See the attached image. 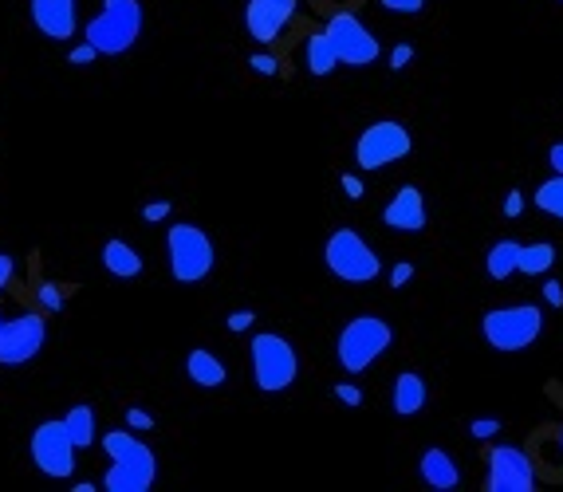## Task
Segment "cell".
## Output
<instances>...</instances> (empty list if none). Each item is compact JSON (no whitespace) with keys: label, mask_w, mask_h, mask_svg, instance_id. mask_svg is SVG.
<instances>
[{"label":"cell","mask_w":563,"mask_h":492,"mask_svg":"<svg viewBox=\"0 0 563 492\" xmlns=\"http://www.w3.org/2000/svg\"><path fill=\"white\" fill-rule=\"evenodd\" d=\"M103 453L111 461L103 489L107 492H150L158 481V457L150 453V445H142L134 430H111L103 433Z\"/></svg>","instance_id":"1"},{"label":"cell","mask_w":563,"mask_h":492,"mask_svg":"<svg viewBox=\"0 0 563 492\" xmlns=\"http://www.w3.org/2000/svg\"><path fill=\"white\" fill-rule=\"evenodd\" d=\"M390 343H394V327L382 315H355L343 323L335 339V359L347 374H363L390 351Z\"/></svg>","instance_id":"2"},{"label":"cell","mask_w":563,"mask_h":492,"mask_svg":"<svg viewBox=\"0 0 563 492\" xmlns=\"http://www.w3.org/2000/svg\"><path fill=\"white\" fill-rule=\"evenodd\" d=\"M252 378L260 394H284L296 378H300V355L292 347V339L276 335V331H260L252 335Z\"/></svg>","instance_id":"3"},{"label":"cell","mask_w":563,"mask_h":492,"mask_svg":"<svg viewBox=\"0 0 563 492\" xmlns=\"http://www.w3.org/2000/svg\"><path fill=\"white\" fill-rule=\"evenodd\" d=\"M142 36V0H103V12L87 24V44L99 56H126Z\"/></svg>","instance_id":"4"},{"label":"cell","mask_w":563,"mask_h":492,"mask_svg":"<svg viewBox=\"0 0 563 492\" xmlns=\"http://www.w3.org/2000/svg\"><path fill=\"white\" fill-rule=\"evenodd\" d=\"M166 256H170V276L178 284H201L213 272V264H217L213 237L201 225H193V221L170 225V233H166Z\"/></svg>","instance_id":"5"},{"label":"cell","mask_w":563,"mask_h":492,"mask_svg":"<svg viewBox=\"0 0 563 492\" xmlns=\"http://www.w3.org/2000/svg\"><path fill=\"white\" fill-rule=\"evenodd\" d=\"M481 335L493 351H528L544 335V311L536 304H512V308H493L481 319Z\"/></svg>","instance_id":"6"},{"label":"cell","mask_w":563,"mask_h":492,"mask_svg":"<svg viewBox=\"0 0 563 492\" xmlns=\"http://www.w3.org/2000/svg\"><path fill=\"white\" fill-rule=\"evenodd\" d=\"M323 264H327L331 276H339V280H347V284H371V280H378V272H382L378 252L367 245L355 229H347V225L327 237V245H323Z\"/></svg>","instance_id":"7"},{"label":"cell","mask_w":563,"mask_h":492,"mask_svg":"<svg viewBox=\"0 0 563 492\" xmlns=\"http://www.w3.org/2000/svg\"><path fill=\"white\" fill-rule=\"evenodd\" d=\"M28 449H32V465H36L44 477H52V481H67V477L75 473L79 445L71 441V433H67V426H63V418H48V422H40V426L32 430Z\"/></svg>","instance_id":"8"},{"label":"cell","mask_w":563,"mask_h":492,"mask_svg":"<svg viewBox=\"0 0 563 492\" xmlns=\"http://www.w3.org/2000/svg\"><path fill=\"white\" fill-rule=\"evenodd\" d=\"M410 150H414V138L406 126L394 123V119H378L359 134L355 162H359V170H382L390 162H402Z\"/></svg>","instance_id":"9"},{"label":"cell","mask_w":563,"mask_h":492,"mask_svg":"<svg viewBox=\"0 0 563 492\" xmlns=\"http://www.w3.org/2000/svg\"><path fill=\"white\" fill-rule=\"evenodd\" d=\"M485 489L489 492H532L536 465L520 445H489L485 449Z\"/></svg>","instance_id":"10"},{"label":"cell","mask_w":563,"mask_h":492,"mask_svg":"<svg viewBox=\"0 0 563 492\" xmlns=\"http://www.w3.org/2000/svg\"><path fill=\"white\" fill-rule=\"evenodd\" d=\"M48 323L40 311H20L16 319H4L0 331V367H24L44 351Z\"/></svg>","instance_id":"11"},{"label":"cell","mask_w":563,"mask_h":492,"mask_svg":"<svg viewBox=\"0 0 563 492\" xmlns=\"http://www.w3.org/2000/svg\"><path fill=\"white\" fill-rule=\"evenodd\" d=\"M327 36H331V44H335V52H339V63H347V67H367V63H375L378 52H382L375 32L363 28L355 12H335V16L327 20Z\"/></svg>","instance_id":"12"},{"label":"cell","mask_w":563,"mask_h":492,"mask_svg":"<svg viewBox=\"0 0 563 492\" xmlns=\"http://www.w3.org/2000/svg\"><path fill=\"white\" fill-rule=\"evenodd\" d=\"M300 0H249L245 4V28L256 44H276L288 24L296 20Z\"/></svg>","instance_id":"13"},{"label":"cell","mask_w":563,"mask_h":492,"mask_svg":"<svg viewBox=\"0 0 563 492\" xmlns=\"http://www.w3.org/2000/svg\"><path fill=\"white\" fill-rule=\"evenodd\" d=\"M382 221H386V229H394V233H422V229H426V197H422V189H418V185H402V189L386 201Z\"/></svg>","instance_id":"14"},{"label":"cell","mask_w":563,"mask_h":492,"mask_svg":"<svg viewBox=\"0 0 563 492\" xmlns=\"http://www.w3.org/2000/svg\"><path fill=\"white\" fill-rule=\"evenodd\" d=\"M32 24L48 36V40H71L79 28L75 16V0H32Z\"/></svg>","instance_id":"15"},{"label":"cell","mask_w":563,"mask_h":492,"mask_svg":"<svg viewBox=\"0 0 563 492\" xmlns=\"http://www.w3.org/2000/svg\"><path fill=\"white\" fill-rule=\"evenodd\" d=\"M426 398H430V390H426V378H422L418 370H402V374L394 378L390 406H394L398 418H414V414H422V410H426Z\"/></svg>","instance_id":"16"},{"label":"cell","mask_w":563,"mask_h":492,"mask_svg":"<svg viewBox=\"0 0 563 492\" xmlns=\"http://www.w3.org/2000/svg\"><path fill=\"white\" fill-rule=\"evenodd\" d=\"M418 473H422V481L430 485L434 492H449L457 489V481H461V473H457V461L438 449V445H430L426 453H422V461H418Z\"/></svg>","instance_id":"17"},{"label":"cell","mask_w":563,"mask_h":492,"mask_svg":"<svg viewBox=\"0 0 563 492\" xmlns=\"http://www.w3.org/2000/svg\"><path fill=\"white\" fill-rule=\"evenodd\" d=\"M186 378L193 386H201V390H221L225 378H229V370H225V363L209 347H193L186 355Z\"/></svg>","instance_id":"18"},{"label":"cell","mask_w":563,"mask_h":492,"mask_svg":"<svg viewBox=\"0 0 563 492\" xmlns=\"http://www.w3.org/2000/svg\"><path fill=\"white\" fill-rule=\"evenodd\" d=\"M304 63H308V71H312L315 79H323V75H331V71L339 67V52H335L327 28L308 36V44H304Z\"/></svg>","instance_id":"19"},{"label":"cell","mask_w":563,"mask_h":492,"mask_svg":"<svg viewBox=\"0 0 563 492\" xmlns=\"http://www.w3.org/2000/svg\"><path fill=\"white\" fill-rule=\"evenodd\" d=\"M103 268L111 276H119V280H134L142 272V256H138V248L126 245V241H107L103 245Z\"/></svg>","instance_id":"20"},{"label":"cell","mask_w":563,"mask_h":492,"mask_svg":"<svg viewBox=\"0 0 563 492\" xmlns=\"http://www.w3.org/2000/svg\"><path fill=\"white\" fill-rule=\"evenodd\" d=\"M63 426L71 433V441L79 445V449H91L95 445V437H99V422H95V410L87 406V402H75L67 414H63Z\"/></svg>","instance_id":"21"},{"label":"cell","mask_w":563,"mask_h":492,"mask_svg":"<svg viewBox=\"0 0 563 492\" xmlns=\"http://www.w3.org/2000/svg\"><path fill=\"white\" fill-rule=\"evenodd\" d=\"M520 248L524 245H516V241H497L485 256V272L493 280H508L512 272H520Z\"/></svg>","instance_id":"22"},{"label":"cell","mask_w":563,"mask_h":492,"mask_svg":"<svg viewBox=\"0 0 563 492\" xmlns=\"http://www.w3.org/2000/svg\"><path fill=\"white\" fill-rule=\"evenodd\" d=\"M532 205H536L540 213H548V217L563 221V174H552L548 182L536 185V193H532Z\"/></svg>","instance_id":"23"},{"label":"cell","mask_w":563,"mask_h":492,"mask_svg":"<svg viewBox=\"0 0 563 492\" xmlns=\"http://www.w3.org/2000/svg\"><path fill=\"white\" fill-rule=\"evenodd\" d=\"M552 264H556V245L536 241V245L520 248V272H524V276H544Z\"/></svg>","instance_id":"24"},{"label":"cell","mask_w":563,"mask_h":492,"mask_svg":"<svg viewBox=\"0 0 563 492\" xmlns=\"http://www.w3.org/2000/svg\"><path fill=\"white\" fill-rule=\"evenodd\" d=\"M126 426H130L134 433L154 430V414H146L142 406H126Z\"/></svg>","instance_id":"25"},{"label":"cell","mask_w":563,"mask_h":492,"mask_svg":"<svg viewBox=\"0 0 563 492\" xmlns=\"http://www.w3.org/2000/svg\"><path fill=\"white\" fill-rule=\"evenodd\" d=\"M245 63H249L256 75H280V60H276V56H268V52H252Z\"/></svg>","instance_id":"26"},{"label":"cell","mask_w":563,"mask_h":492,"mask_svg":"<svg viewBox=\"0 0 563 492\" xmlns=\"http://www.w3.org/2000/svg\"><path fill=\"white\" fill-rule=\"evenodd\" d=\"M386 12H394V16H418L422 8H426V0H378Z\"/></svg>","instance_id":"27"},{"label":"cell","mask_w":563,"mask_h":492,"mask_svg":"<svg viewBox=\"0 0 563 492\" xmlns=\"http://www.w3.org/2000/svg\"><path fill=\"white\" fill-rule=\"evenodd\" d=\"M170 209H174L170 201H146V205H142V221H146V225L166 221V217H170Z\"/></svg>","instance_id":"28"},{"label":"cell","mask_w":563,"mask_h":492,"mask_svg":"<svg viewBox=\"0 0 563 492\" xmlns=\"http://www.w3.org/2000/svg\"><path fill=\"white\" fill-rule=\"evenodd\" d=\"M40 304L48 311H63V292L56 284H40Z\"/></svg>","instance_id":"29"},{"label":"cell","mask_w":563,"mask_h":492,"mask_svg":"<svg viewBox=\"0 0 563 492\" xmlns=\"http://www.w3.org/2000/svg\"><path fill=\"white\" fill-rule=\"evenodd\" d=\"M520 213H524V193H520V189H508V197H504V217L516 221Z\"/></svg>","instance_id":"30"},{"label":"cell","mask_w":563,"mask_h":492,"mask_svg":"<svg viewBox=\"0 0 563 492\" xmlns=\"http://www.w3.org/2000/svg\"><path fill=\"white\" fill-rule=\"evenodd\" d=\"M410 280H414V264H410V260H402V264L390 268V284H394V288H406Z\"/></svg>","instance_id":"31"},{"label":"cell","mask_w":563,"mask_h":492,"mask_svg":"<svg viewBox=\"0 0 563 492\" xmlns=\"http://www.w3.org/2000/svg\"><path fill=\"white\" fill-rule=\"evenodd\" d=\"M335 398L347 402V406H363V394H359L355 382H339V386H335Z\"/></svg>","instance_id":"32"},{"label":"cell","mask_w":563,"mask_h":492,"mask_svg":"<svg viewBox=\"0 0 563 492\" xmlns=\"http://www.w3.org/2000/svg\"><path fill=\"white\" fill-rule=\"evenodd\" d=\"M252 323H256V311H233V315L225 319V327H229V331H237V335H241V331H249Z\"/></svg>","instance_id":"33"},{"label":"cell","mask_w":563,"mask_h":492,"mask_svg":"<svg viewBox=\"0 0 563 492\" xmlns=\"http://www.w3.org/2000/svg\"><path fill=\"white\" fill-rule=\"evenodd\" d=\"M95 56H99V52H95L91 44H75V48L67 52V63H75V67H83V63H91V60H95Z\"/></svg>","instance_id":"34"},{"label":"cell","mask_w":563,"mask_h":492,"mask_svg":"<svg viewBox=\"0 0 563 492\" xmlns=\"http://www.w3.org/2000/svg\"><path fill=\"white\" fill-rule=\"evenodd\" d=\"M497 430H501V422H497V418H477V422L469 426V433H473V437H481V441H485V437H493Z\"/></svg>","instance_id":"35"},{"label":"cell","mask_w":563,"mask_h":492,"mask_svg":"<svg viewBox=\"0 0 563 492\" xmlns=\"http://www.w3.org/2000/svg\"><path fill=\"white\" fill-rule=\"evenodd\" d=\"M12 272H16V260L8 252H0V292L12 284Z\"/></svg>","instance_id":"36"},{"label":"cell","mask_w":563,"mask_h":492,"mask_svg":"<svg viewBox=\"0 0 563 492\" xmlns=\"http://www.w3.org/2000/svg\"><path fill=\"white\" fill-rule=\"evenodd\" d=\"M410 60H414V48H410V44H398V48L390 52V67H398V71H402Z\"/></svg>","instance_id":"37"},{"label":"cell","mask_w":563,"mask_h":492,"mask_svg":"<svg viewBox=\"0 0 563 492\" xmlns=\"http://www.w3.org/2000/svg\"><path fill=\"white\" fill-rule=\"evenodd\" d=\"M544 300H548L552 308H563V284L560 280H548V284H544Z\"/></svg>","instance_id":"38"},{"label":"cell","mask_w":563,"mask_h":492,"mask_svg":"<svg viewBox=\"0 0 563 492\" xmlns=\"http://www.w3.org/2000/svg\"><path fill=\"white\" fill-rule=\"evenodd\" d=\"M343 193H347V197H355V201H359V197H363V182H359V178H355V174H343Z\"/></svg>","instance_id":"39"},{"label":"cell","mask_w":563,"mask_h":492,"mask_svg":"<svg viewBox=\"0 0 563 492\" xmlns=\"http://www.w3.org/2000/svg\"><path fill=\"white\" fill-rule=\"evenodd\" d=\"M548 166H552L556 174H563V142H556V146L548 150Z\"/></svg>","instance_id":"40"},{"label":"cell","mask_w":563,"mask_h":492,"mask_svg":"<svg viewBox=\"0 0 563 492\" xmlns=\"http://www.w3.org/2000/svg\"><path fill=\"white\" fill-rule=\"evenodd\" d=\"M0 331H4V315H0Z\"/></svg>","instance_id":"41"},{"label":"cell","mask_w":563,"mask_h":492,"mask_svg":"<svg viewBox=\"0 0 563 492\" xmlns=\"http://www.w3.org/2000/svg\"><path fill=\"white\" fill-rule=\"evenodd\" d=\"M560 441H563V433H560Z\"/></svg>","instance_id":"42"}]
</instances>
